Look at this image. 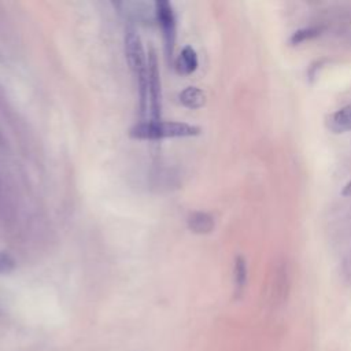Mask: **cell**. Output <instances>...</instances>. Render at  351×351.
<instances>
[{"label":"cell","mask_w":351,"mask_h":351,"mask_svg":"<svg viewBox=\"0 0 351 351\" xmlns=\"http://www.w3.org/2000/svg\"><path fill=\"white\" fill-rule=\"evenodd\" d=\"M125 53L138 86L140 111L144 115L148 110V58L145 56L141 38L133 25H128L125 29Z\"/></svg>","instance_id":"1"},{"label":"cell","mask_w":351,"mask_h":351,"mask_svg":"<svg viewBox=\"0 0 351 351\" xmlns=\"http://www.w3.org/2000/svg\"><path fill=\"white\" fill-rule=\"evenodd\" d=\"M200 128L173 121H143L130 129V136L138 140H160L167 137L197 136Z\"/></svg>","instance_id":"2"},{"label":"cell","mask_w":351,"mask_h":351,"mask_svg":"<svg viewBox=\"0 0 351 351\" xmlns=\"http://www.w3.org/2000/svg\"><path fill=\"white\" fill-rule=\"evenodd\" d=\"M154 7H155V18L158 21V25L160 27L162 37H163L166 60L170 64L173 62V53L176 47V38H177V23H176L174 8L171 3L166 0L155 1Z\"/></svg>","instance_id":"3"},{"label":"cell","mask_w":351,"mask_h":351,"mask_svg":"<svg viewBox=\"0 0 351 351\" xmlns=\"http://www.w3.org/2000/svg\"><path fill=\"white\" fill-rule=\"evenodd\" d=\"M148 107L151 121H160L162 114V88H160V74L158 66L156 53L151 49L148 53Z\"/></svg>","instance_id":"4"},{"label":"cell","mask_w":351,"mask_h":351,"mask_svg":"<svg viewBox=\"0 0 351 351\" xmlns=\"http://www.w3.org/2000/svg\"><path fill=\"white\" fill-rule=\"evenodd\" d=\"M325 123L326 128L333 133H344L351 130V104L328 115Z\"/></svg>","instance_id":"5"},{"label":"cell","mask_w":351,"mask_h":351,"mask_svg":"<svg viewBox=\"0 0 351 351\" xmlns=\"http://www.w3.org/2000/svg\"><path fill=\"white\" fill-rule=\"evenodd\" d=\"M197 55L191 45H186L176 59V70L182 75H189L197 69Z\"/></svg>","instance_id":"6"},{"label":"cell","mask_w":351,"mask_h":351,"mask_svg":"<svg viewBox=\"0 0 351 351\" xmlns=\"http://www.w3.org/2000/svg\"><path fill=\"white\" fill-rule=\"evenodd\" d=\"M188 226L193 233L206 234L214 229V218L203 211H195L188 217Z\"/></svg>","instance_id":"7"},{"label":"cell","mask_w":351,"mask_h":351,"mask_svg":"<svg viewBox=\"0 0 351 351\" xmlns=\"http://www.w3.org/2000/svg\"><path fill=\"white\" fill-rule=\"evenodd\" d=\"M180 101L182 106L188 107V108H200L204 101H206V96L203 93L202 89L196 88V86H188L185 88L181 93H180Z\"/></svg>","instance_id":"8"},{"label":"cell","mask_w":351,"mask_h":351,"mask_svg":"<svg viewBox=\"0 0 351 351\" xmlns=\"http://www.w3.org/2000/svg\"><path fill=\"white\" fill-rule=\"evenodd\" d=\"M245 281H247L245 259L241 255H237L236 261H234V284H236L237 293H240L243 291Z\"/></svg>","instance_id":"9"},{"label":"cell","mask_w":351,"mask_h":351,"mask_svg":"<svg viewBox=\"0 0 351 351\" xmlns=\"http://www.w3.org/2000/svg\"><path fill=\"white\" fill-rule=\"evenodd\" d=\"M319 34V29L317 27H304L296 30L291 37H289V44L291 45H298L300 43H304L306 40H311Z\"/></svg>","instance_id":"10"},{"label":"cell","mask_w":351,"mask_h":351,"mask_svg":"<svg viewBox=\"0 0 351 351\" xmlns=\"http://www.w3.org/2000/svg\"><path fill=\"white\" fill-rule=\"evenodd\" d=\"M15 267V261L7 252L0 254V273H10Z\"/></svg>","instance_id":"11"},{"label":"cell","mask_w":351,"mask_h":351,"mask_svg":"<svg viewBox=\"0 0 351 351\" xmlns=\"http://www.w3.org/2000/svg\"><path fill=\"white\" fill-rule=\"evenodd\" d=\"M343 196H351V180L344 185L343 191H341Z\"/></svg>","instance_id":"12"},{"label":"cell","mask_w":351,"mask_h":351,"mask_svg":"<svg viewBox=\"0 0 351 351\" xmlns=\"http://www.w3.org/2000/svg\"><path fill=\"white\" fill-rule=\"evenodd\" d=\"M0 143H1V134H0Z\"/></svg>","instance_id":"13"}]
</instances>
